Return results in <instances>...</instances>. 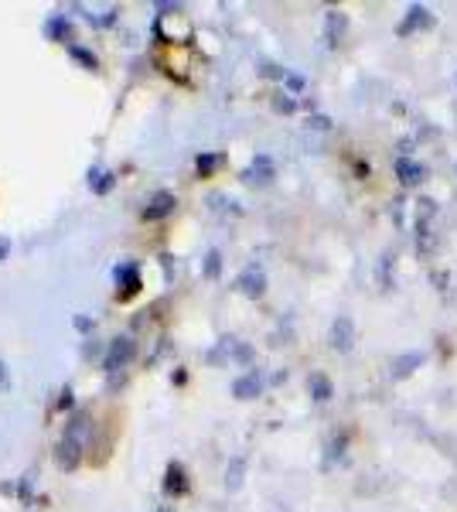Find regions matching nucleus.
I'll return each instance as SVG.
<instances>
[{
	"label": "nucleus",
	"mask_w": 457,
	"mask_h": 512,
	"mask_svg": "<svg viewBox=\"0 0 457 512\" xmlns=\"http://www.w3.org/2000/svg\"><path fill=\"white\" fill-rule=\"evenodd\" d=\"M89 431H93V424H89V417L82 414V410L65 424V437H62V444H58V465H62L65 472H72L82 461V451H86V444H89Z\"/></svg>",
	"instance_id": "f257e3e1"
},
{
	"label": "nucleus",
	"mask_w": 457,
	"mask_h": 512,
	"mask_svg": "<svg viewBox=\"0 0 457 512\" xmlns=\"http://www.w3.org/2000/svg\"><path fill=\"white\" fill-rule=\"evenodd\" d=\"M328 342L335 352H352L355 349V321L348 315H338L331 321V332H328Z\"/></svg>",
	"instance_id": "f03ea898"
},
{
	"label": "nucleus",
	"mask_w": 457,
	"mask_h": 512,
	"mask_svg": "<svg viewBox=\"0 0 457 512\" xmlns=\"http://www.w3.org/2000/svg\"><path fill=\"white\" fill-rule=\"evenodd\" d=\"M236 287H239V291H243L246 297H263V291H267V274H263L260 263H249L243 274L236 277Z\"/></svg>",
	"instance_id": "7ed1b4c3"
},
{
	"label": "nucleus",
	"mask_w": 457,
	"mask_h": 512,
	"mask_svg": "<svg viewBox=\"0 0 457 512\" xmlns=\"http://www.w3.org/2000/svg\"><path fill=\"white\" fill-rule=\"evenodd\" d=\"M130 359H134V342H130V338H116L110 345V352H106L103 366L110 369V373H116V369H123Z\"/></svg>",
	"instance_id": "20e7f679"
},
{
	"label": "nucleus",
	"mask_w": 457,
	"mask_h": 512,
	"mask_svg": "<svg viewBox=\"0 0 457 512\" xmlns=\"http://www.w3.org/2000/svg\"><path fill=\"white\" fill-rule=\"evenodd\" d=\"M263 390V376L260 373H246V376H239L236 383H232V396L236 400H256Z\"/></svg>",
	"instance_id": "39448f33"
},
{
	"label": "nucleus",
	"mask_w": 457,
	"mask_h": 512,
	"mask_svg": "<svg viewBox=\"0 0 457 512\" xmlns=\"http://www.w3.org/2000/svg\"><path fill=\"white\" fill-rule=\"evenodd\" d=\"M345 31H348V18L342 11L324 14V41H328V45H338V41L345 38Z\"/></svg>",
	"instance_id": "423d86ee"
},
{
	"label": "nucleus",
	"mask_w": 457,
	"mask_h": 512,
	"mask_svg": "<svg viewBox=\"0 0 457 512\" xmlns=\"http://www.w3.org/2000/svg\"><path fill=\"white\" fill-rule=\"evenodd\" d=\"M434 24V14L427 11V7H410V14H406V21L396 28V35H413L417 28H430Z\"/></svg>",
	"instance_id": "0eeeda50"
},
{
	"label": "nucleus",
	"mask_w": 457,
	"mask_h": 512,
	"mask_svg": "<svg viewBox=\"0 0 457 512\" xmlns=\"http://www.w3.org/2000/svg\"><path fill=\"white\" fill-rule=\"evenodd\" d=\"M396 178H400L403 185H420V181L427 178V171H423V164L413 158H396Z\"/></svg>",
	"instance_id": "6e6552de"
},
{
	"label": "nucleus",
	"mask_w": 457,
	"mask_h": 512,
	"mask_svg": "<svg viewBox=\"0 0 457 512\" xmlns=\"http://www.w3.org/2000/svg\"><path fill=\"white\" fill-rule=\"evenodd\" d=\"M174 205H178V198H174L171 192H157L151 198V205L144 209V219H164V216H171Z\"/></svg>",
	"instance_id": "1a4fd4ad"
},
{
	"label": "nucleus",
	"mask_w": 457,
	"mask_h": 512,
	"mask_svg": "<svg viewBox=\"0 0 457 512\" xmlns=\"http://www.w3.org/2000/svg\"><path fill=\"white\" fill-rule=\"evenodd\" d=\"M246 181L249 185H267V181H273V161L267 158V154H260V158L249 164Z\"/></svg>",
	"instance_id": "9d476101"
},
{
	"label": "nucleus",
	"mask_w": 457,
	"mask_h": 512,
	"mask_svg": "<svg viewBox=\"0 0 457 512\" xmlns=\"http://www.w3.org/2000/svg\"><path fill=\"white\" fill-rule=\"evenodd\" d=\"M417 366H423V352H403L393 359V376L406 379V376H413V369Z\"/></svg>",
	"instance_id": "9b49d317"
},
{
	"label": "nucleus",
	"mask_w": 457,
	"mask_h": 512,
	"mask_svg": "<svg viewBox=\"0 0 457 512\" xmlns=\"http://www.w3.org/2000/svg\"><path fill=\"white\" fill-rule=\"evenodd\" d=\"M307 390H311V396L318 403H328L331 396H335V386H331V379L324 373H314L311 379H307Z\"/></svg>",
	"instance_id": "f8f14e48"
},
{
	"label": "nucleus",
	"mask_w": 457,
	"mask_h": 512,
	"mask_svg": "<svg viewBox=\"0 0 457 512\" xmlns=\"http://www.w3.org/2000/svg\"><path fill=\"white\" fill-rule=\"evenodd\" d=\"M243 475H246V458H232L226 468V489L236 492L239 485H243Z\"/></svg>",
	"instance_id": "ddd939ff"
},
{
	"label": "nucleus",
	"mask_w": 457,
	"mask_h": 512,
	"mask_svg": "<svg viewBox=\"0 0 457 512\" xmlns=\"http://www.w3.org/2000/svg\"><path fill=\"white\" fill-rule=\"evenodd\" d=\"M185 489H188V485H185V468L171 465L168 468V482H164V492H168V495H181Z\"/></svg>",
	"instance_id": "4468645a"
},
{
	"label": "nucleus",
	"mask_w": 457,
	"mask_h": 512,
	"mask_svg": "<svg viewBox=\"0 0 457 512\" xmlns=\"http://www.w3.org/2000/svg\"><path fill=\"white\" fill-rule=\"evenodd\" d=\"M89 188H93V192H110V188H113V175H103V171H89Z\"/></svg>",
	"instance_id": "2eb2a0df"
},
{
	"label": "nucleus",
	"mask_w": 457,
	"mask_h": 512,
	"mask_svg": "<svg viewBox=\"0 0 457 512\" xmlns=\"http://www.w3.org/2000/svg\"><path fill=\"white\" fill-rule=\"evenodd\" d=\"M219 267H222V260H219V253H209V260H205V274L209 277H219Z\"/></svg>",
	"instance_id": "dca6fc26"
},
{
	"label": "nucleus",
	"mask_w": 457,
	"mask_h": 512,
	"mask_svg": "<svg viewBox=\"0 0 457 512\" xmlns=\"http://www.w3.org/2000/svg\"><path fill=\"white\" fill-rule=\"evenodd\" d=\"M48 35H52V38H58V35H69V21L55 18L52 24H48Z\"/></svg>",
	"instance_id": "f3484780"
},
{
	"label": "nucleus",
	"mask_w": 457,
	"mask_h": 512,
	"mask_svg": "<svg viewBox=\"0 0 457 512\" xmlns=\"http://www.w3.org/2000/svg\"><path fill=\"white\" fill-rule=\"evenodd\" d=\"M342 448H345V441H342V437H335V441L328 444V465H331V461H338V458H342Z\"/></svg>",
	"instance_id": "a211bd4d"
},
{
	"label": "nucleus",
	"mask_w": 457,
	"mask_h": 512,
	"mask_svg": "<svg viewBox=\"0 0 457 512\" xmlns=\"http://www.w3.org/2000/svg\"><path fill=\"white\" fill-rule=\"evenodd\" d=\"M72 55H76V59L86 65V69H96V55H89V52H82V48H76L72 45Z\"/></svg>",
	"instance_id": "6ab92c4d"
},
{
	"label": "nucleus",
	"mask_w": 457,
	"mask_h": 512,
	"mask_svg": "<svg viewBox=\"0 0 457 512\" xmlns=\"http://www.w3.org/2000/svg\"><path fill=\"white\" fill-rule=\"evenodd\" d=\"M273 110H277V113H294L297 103H294V99H273Z\"/></svg>",
	"instance_id": "aec40b11"
},
{
	"label": "nucleus",
	"mask_w": 457,
	"mask_h": 512,
	"mask_svg": "<svg viewBox=\"0 0 457 512\" xmlns=\"http://www.w3.org/2000/svg\"><path fill=\"white\" fill-rule=\"evenodd\" d=\"M215 164H219V158H198V171H202V175H209Z\"/></svg>",
	"instance_id": "412c9836"
},
{
	"label": "nucleus",
	"mask_w": 457,
	"mask_h": 512,
	"mask_svg": "<svg viewBox=\"0 0 457 512\" xmlns=\"http://www.w3.org/2000/svg\"><path fill=\"white\" fill-rule=\"evenodd\" d=\"M287 86L290 89H304V79L301 76H287Z\"/></svg>",
	"instance_id": "4be33fe9"
},
{
	"label": "nucleus",
	"mask_w": 457,
	"mask_h": 512,
	"mask_svg": "<svg viewBox=\"0 0 457 512\" xmlns=\"http://www.w3.org/2000/svg\"><path fill=\"white\" fill-rule=\"evenodd\" d=\"M0 390H7V373H4V362H0Z\"/></svg>",
	"instance_id": "5701e85b"
},
{
	"label": "nucleus",
	"mask_w": 457,
	"mask_h": 512,
	"mask_svg": "<svg viewBox=\"0 0 457 512\" xmlns=\"http://www.w3.org/2000/svg\"><path fill=\"white\" fill-rule=\"evenodd\" d=\"M161 512H168V509H161Z\"/></svg>",
	"instance_id": "b1692460"
}]
</instances>
